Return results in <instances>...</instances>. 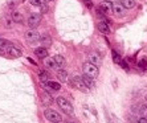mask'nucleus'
Segmentation results:
<instances>
[{"label":"nucleus","instance_id":"obj_32","mask_svg":"<svg viewBox=\"0 0 147 123\" xmlns=\"http://www.w3.org/2000/svg\"><path fill=\"white\" fill-rule=\"evenodd\" d=\"M144 99H146V101H147V94H146V95H144Z\"/></svg>","mask_w":147,"mask_h":123},{"label":"nucleus","instance_id":"obj_11","mask_svg":"<svg viewBox=\"0 0 147 123\" xmlns=\"http://www.w3.org/2000/svg\"><path fill=\"white\" fill-rule=\"evenodd\" d=\"M44 87L47 89V90L52 89L53 91H58V90L61 89V84H60V82H56V81H49V82H47V84H44Z\"/></svg>","mask_w":147,"mask_h":123},{"label":"nucleus","instance_id":"obj_28","mask_svg":"<svg viewBox=\"0 0 147 123\" xmlns=\"http://www.w3.org/2000/svg\"><path fill=\"white\" fill-rule=\"evenodd\" d=\"M121 65H122L123 69H126V70L129 69V65H127V62H126V61H122V62H121Z\"/></svg>","mask_w":147,"mask_h":123},{"label":"nucleus","instance_id":"obj_26","mask_svg":"<svg viewBox=\"0 0 147 123\" xmlns=\"http://www.w3.org/2000/svg\"><path fill=\"white\" fill-rule=\"evenodd\" d=\"M31 1L32 5H35V7H41L43 5V1L41 0H29Z\"/></svg>","mask_w":147,"mask_h":123},{"label":"nucleus","instance_id":"obj_25","mask_svg":"<svg viewBox=\"0 0 147 123\" xmlns=\"http://www.w3.org/2000/svg\"><path fill=\"white\" fill-rule=\"evenodd\" d=\"M44 102H45V103H52V102H53V98H52L49 94H44Z\"/></svg>","mask_w":147,"mask_h":123},{"label":"nucleus","instance_id":"obj_23","mask_svg":"<svg viewBox=\"0 0 147 123\" xmlns=\"http://www.w3.org/2000/svg\"><path fill=\"white\" fill-rule=\"evenodd\" d=\"M9 42L7 41V40H4V39H0V49H8L9 48Z\"/></svg>","mask_w":147,"mask_h":123},{"label":"nucleus","instance_id":"obj_6","mask_svg":"<svg viewBox=\"0 0 147 123\" xmlns=\"http://www.w3.org/2000/svg\"><path fill=\"white\" fill-rule=\"evenodd\" d=\"M40 33L36 29H29V31L25 33V39H27V41L29 42V44H36V42L40 40Z\"/></svg>","mask_w":147,"mask_h":123},{"label":"nucleus","instance_id":"obj_10","mask_svg":"<svg viewBox=\"0 0 147 123\" xmlns=\"http://www.w3.org/2000/svg\"><path fill=\"white\" fill-rule=\"evenodd\" d=\"M100 8L105 13H113V3L109 1V0H103V1L100 4Z\"/></svg>","mask_w":147,"mask_h":123},{"label":"nucleus","instance_id":"obj_33","mask_svg":"<svg viewBox=\"0 0 147 123\" xmlns=\"http://www.w3.org/2000/svg\"><path fill=\"white\" fill-rule=\"evenodd\" d=\"M1 53H3V52H1V49H0V54H1Z\"/></svg>","mask_w":147,"mask_h":123},{"label":"nucleus","instance_id":"obj_21","mask_svg":"<svg viewBox=\"0 0 147 123\" xmlns=\"http://www.w3.org/2000/svg\"><path fill=\"white\" fill-rule=\"evenodd\" d=\"M57 77H58V80H60L61 82H65L66 80H68V73H66L64 69H60L57 72Z\"/></svg>","mask_w":147,"mask_h":123},{"label":"nucleus","instance_id":"obj_34","mask_svg":"<svg viewBox=\"0 0 147 123\" xmlns=\"http://www.w3.org/2000/svg\"><path fill=\"white\" fill-rule=\"evenodd\" d=\"M64 123H72V122H64Z\"/></svg>","mask_w":147,"mask_h":123},{"label":"nucleus","instance_id":"obj_27","mask_svg":"<svg viewBox=\"0 0 147 123\" xmlns=\"http://www.w3.org/2000/svg\"><path fill=\"white\" fill-rule=\"evenodd\" d=\"M136 123H147V118H144V116H140L139 119L136 120Z\"/></svg>","mask_w":147,"mask_h":123},{"label":"nucleus","instance_id":"obj_22","mask_svg":"<svg viewBox=\"0 0 147 123\" xmlns=\"http://www.w3.org/2000/svg\"><path fill=\"white\" fill-rule=\"evenodd\" d=\"M111 56H113V61H114V64H121V62H122V58H121V56H119V53H118V52L113 50Z\"/></svg>","mask_w":147,"mask_h":123},{"label":"nucleus","instance_id":"obj_5","mask_svg":"<svg viewBox=\"0 0 147 123\" xmlns=\"http://www.w3.org/2000/svg\"><path fill=\"white\" fill-rule=\"evenodd\" d=\"M70 85H72L74 89L80 90V91H84V93L89 91V89L86 87V85L84 84V81H82L81 77H73L72 78V81H70Z\"/></svg>","mask_w":147,"mask_h":123},{"label":"nucleus","instance_id":"obj_24","mask_svg":"<svg viewBox=\"0 0 147 123\" xmlns=\"http://www.w3.org/2000/svg\"><path fill=\"white\" fill-rule=\"evenodd\" d=\"M138 66H139L142 70L147 69V62H146V60H140V61L138 62Z\"/></svg>","mask_w":147,"mask_h":123},{"label":"nucleus","instance_id":"obj_19","mask_svg":"<svg viewBox=\"0 0 147 123\" xmlns=\"http://www.w3.org/2000/svg\"><path fill=\"white\" fill-rule=\"evenodd\" d=\"M121 4L125 7V9H132L135 7V0H121Z\"/></svg>","mask_w":147,"mask_h":123},{"label":"nucleus","instance_id":"obj_12","mask_svg":"<svg viewBox=\"0 0 147 123\" xmlns=\"http://www.w3.org/2000/svg\"><path fill=\"white\" fill-rule=\"evenodd\" d=\"M35 54L39 58H43V60H45V58H48V49H47V48H44V46L36 48V49H35Z\"/></svg>","mask_w":147,"mask_h":123},{"label":"nucleus","instance_id":"obj_1","mask_svg":"<svg viewBox=\"0 0 147 123\" xmlns=\"http://www.w3.org/2000/svg\"><path fill=\"white\" fill-rule=\"evenodd\" d=\"M56 103L58 105V107L61 109L62 111L68 114V115H72L73 114V106L69 102V99H66L65 97H58L56 98Z\"/></svg>","mask_w":147,"mask_h":123},{"label":"nucleus","instance_id":"obj_17","mask_svg":"<svg viewBox=\"0 0 147 123\" xmlns=\"http://www.w3.org/2000/svg\"><path fill=\"white\" fill-rule=\"evenodd\" d=\"M44 64H45V66H47V68H50V69H56V68H58L53 57L45 58V60H44Z\"/></svg>","mask_w":147,"mask_h":123},{"label":"nucleus","instance_id":"obj_29","mask_svg":"<svg viewBox=\"0 0 147 123\" xmlns=\"http://www.w3.org/2000/svg\"><path fill=\"white\" fill-rule=\"evenodd\" d=\"M85 3H86V5L89 8H93V3H92V0H85Z\"/></svg>","mask_w":147,"mask_h":123},{"label":"nucleus","instance_id":"obj_14","mask_svg":"<svg viewBox=\"0 0 147 123\" xmlns=\"http://www.w3.org/2000/svg\"><path fill=\"white\" fill-rule=\"evenodd\" d=\"M81 78H82V81H84V84L86 85V87H88V89H93L94 87V81H93V78H92V77L84 74Z\"/></svg>","mask_w":147,"mask_h":123},{"label":"nucleus","instance_id":"obj_9","mask_svg":"<svg viewBox=\"0 0 147 123\" xmlns=\"http://www.w3.org/2000/svg\"><path fill=\"white\" fill-rule=\"evenodd\" d=\"M89 61L88 62H90V64H93V65H96V66H100L101 65V56L97 53V52H93V53H90L89 54Z\"/></svg>","mask_w":147,"mask_h":123},{"label":"nucleus","instance_id":"obj_2","mask_svg":"<svg viewBox=\"0 0 147 123\" xmlns=\"http://www.w3.org/2000/svg\"><path fill=\"white\" fill-rule=\"evenodd\" d=\"M82 70H84V74L92 77L93 80L94 78H97L98 74H100V69H98V66L93 65V64H90V62H85V64L82 65Z\"/></svg>","mask_w":147,"mask_h":123},{"label":"nucleus","instance_id":"obj_31","mask_svg":"<svg viewBox=\"0 0 147 123\" xmlns=\"http://www.w3.org/2000/svg\"><path fill=\"white\" fill-rule=\"evenodd\" d=\"M45 3H50V1H53V0H44Z\"/></svg>","mask_w":147,"mask_h":123},{"label":"nucleus","instance_id":"obj_16","mask_svg":"<svg viewBox=\"0 0 147 123\" xmlns=\"http://www.w3.org/2000/svg\"><path fill=\"white\" fill-rule=\"evenodd\" d=\"M11 17H12V20L15 21V23H17V24H23L24 23V16L20 13V12H13L11 15Z\"/></svg>","mask_w":147,"mask_h":123},{"label":"nucleus","instance_id":"obj_3","mask_svg":"<svg viewBox=\"0 0 147 123\" xmlns=\"http://www.w3.org/2000/svg\"><path fill=\"white\" fill-rule=\"evenodd\" d=\"M44 115L47 118V120L52 123H61L62 122V118H61V114L57 112L56 110H52V109H47L44 111Z\"/></svg>","mask_w":147,"mask_h":123},{"label":"nucleus","instance_id":"obj_7","mask_svg":"<svg viewBox=\"0 0 147 123\" xmlns=\"http://www.w3.org/2000/svg\"><path fill=\"white\" fill-rule=\"evenodd\" d=\"M113 15L118 16V17H123L125 7L121 3H113Z\"/></svg>","mask_w":147,"mask_h":123},{"label":"nucleus","instance_id":"obj_18","mask_svg":"<svg viewBox=\"0 0 147 123\" xmlns=\"http://www.w3.org/2000/svg\"><path fill=\"white\" fill-rule=\"evenodd\" d=\"M39 78H40V81L43 82V84H47V82L50 81V74L48 73V72L41 70V72L39 73Z\"/></svg>","mask_w":147,"mask_h":123},{"label":"nucleus","instance_id":"obj_20","mask_svg":"<svg viewBox=\"0 0 147 123\" xmlns=\"http://www.w3.org/2000/svg\"><path fill=\"white\" fill-rule=\"evenodd\" d=\"M40 41H41V44H43L44 48L50 46V44H52V39H50L49 35H43L41 37H40Z\"/></svg>","mask_w":147,"mask_h":123},{"label":"nucleus","instance_id":"obj_13","mask_svg":"<svg viewBox=\"0 0 147 123\" xmlns=\"http://www.w3.org/2000/svg\"><path fill=\"white\" fill-rule=\"evenodd\" d=\"M97 28H98V31H100L101 33H103V35L110 33V27H109V24L106 23V21H100V23L97 24Z\"/></svg>","mask_w":147,"mask_h":123},{"label":"nucleus","instance_id":"obj_30","mask_svg":"<svg viewBox=\"0 0 147 123\" xmlns=\"http://www.w3.org/2000/svg\"><path fill=\"white\" fill-rule=\"evenodd\" d=\"M142 114H143L144 118H147V109H143V110H142Z\"/></svg>","mask_w":147,"mask_h":123},{"label":"nucleus","instance_id":"obj_4","mask_svg":"<svg viewBox=\"0 0 147 123\" xmlns=\"http://www.w3.org/2000/svg\"><path fill=\"white\" fill-rule=\"evenodd\" d=\"M41 19H43L41 13H36V12L29 13V16H28V27L32 28V29H35L36 27H39V25H40Z\"/></svg>","mask_w":147,"mask_h":123},{"label":"nucleus","instance_id":"obj_8","mask_svg":"<svg viewBox=\"0 0 147 123\" xmlns=\"http://www.w3.org/2000/svg\"><path fill=\"white\" fill-rule=\"evenodd\" d=\"M7 53H8V56L11 58H19V57H21V50L19 49V48H16V46H9L7 49Z\"/></svg>","mask_w":147,"mask_h":123},{"label":"nucleus","instance_id":"obj_15","mask_svg":"<svg viewBox=\"0 0 147 123\" xmlns=\"http://www.w3.org/2000/svg\"><path fill=\"white\" fill-rule=\"evenodd\" d=\"M54 61H56V64H57L58 68H64V66L66 65V61H65V58H64V56H61V54H56L54 56Z\"/></svg>","mask_w":147,"mask_h":123}]
</instances>
